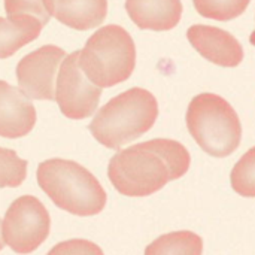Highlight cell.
I'll return each mask as SVG.
<instances>
[{
    "mask_svg": "<svg viewBox=\"0 0 255 255\" xmlns=\"http://www.w3.org/2000/svg\"><path fill=\"white\" fill-rule=\"evenodd\" d=\"M191 164L187 148L172 139H152L117 152L108 166V178L127 197H146L182 178Z\"/></svg>",
    "mask_w": 255,
    "mask_h": 255,
    "instance_id": "cell-1",
    "label": "cell"
},
{
    "mask_svg": "<svg viewBox=\"0 0 255 255\" xmlns=\"http://www.w3.org/2000/svg\"><path fill=\"white\" fill-rule=\"evenodd\" d=\"M37 185L52 203L76 217H94L108 202L99 179L72 160L51 158L42 161L36 173Z\"/></svg>",
    "mask_w": 255,
    "mask_h": 255,
    "instance_id": "cell-2",
    "label": "cell"
},
{
    "mask_svg": "<svg viewBox=\"0 0 255 255\" xmlns=\"http://www.w3.org/2000/svg\"><path fill=\"white\" fill-rule=\"evenodd\" d=\"M158 117L157 99L134 87L111 99L88 126L93 137L109 149H120L151 130Z\"/></svg>",
    "mask_w": 255,
    "mask_h": 255,
    "instance_id": "cell-3",
    "label": "cell"
},
{
    "mask_svg": "<svg viewBox=\"0 0 255 255\" xmlns=\"http://www.w3.org/2000/svg\"><path fill=\"white\" fill-rule=\"evenodd\" d=\"M78 63L97 87H115L127 81L134 70V40L121 25H103L88 37L84 49L79 51Z\"/></svg>",
    "mask_w": 255,
    "mask_h": 255,
    "instance_id": "cell-4",
    "label": "cell"
},
{
    "mask_svg": "<svg viewBox=\"0 0 255 255\" xmlns=\"http://www.w3.org/2000/svg\"><path fill=\"white\" fill-rule=\"evenodd\" d=\"M187 127L199 146L212 157L233 154L242 140V124L233 106L221 96H196L187 111Z\"/></svg>",
    "mask_w": 255,
    "mask_h": 255,
    "instance_id": "cell-5",
    "label": "cell"
},
{
    "mask_svg": "<svg viewBox=\"0 0 255 255\" xmlns=\"http://www.w3.org/2000/svg\"><path fill=\"white\" fill-rule=\"evenodd\" d=\"M3 238L16 254L36 251L51 230V218L46 208L34 196L18 197L6 211L3 220Z\"/></svg>",
    "mask_w": 255,
    "mask_h": 255,
    "instance_id": "cell-6",
    "label": "cell"
},
{
    "mask_svg": "<svg viewBox=\"0 0 255 255\" xmlns=\"http://www.w3.org/2000/svg\"><path fill=\"white\" fill-rule=\"evenodd\" d=\"M79 51L64 57L55 82V102L61 114L70 120L91 117L102 97V88L93 84L78 63Z\"/></svg>",
    "mask_w": 255,
    "mask_h": 255,
    "instance_id": "cell-7",
    "label": "cell"
},
{
    "mask_svg": "<svg viewBox=\"0 0 255 255\" xmlns=\"http://www.w3.org/2000/svg\"><path fill=\"white\" fill-rule=\"evenodd\" d=\"M66 51L55 45H43L31 51L16 64L19 88L36 100H55V82Z\"/></svg>",
    "mask_w": 255,
    "mask_h": 255,
    "instance_id": "cell-8",
    "label": "cell"
},
{
    "mask_svg": "<svg viewBox=\"0 0 255 255\" xmlns=\"http://www.w3.org/2000/svg\"><path fill=\"white\" fill-rule=\"evenodd\" d=\"M187 37L202 57L221 67H236L244 60L241 42L223 28L197 24L188 28Z\"/></svg>",
    "mask_w": 255,
    "mask_h": 255,
    "instance_id": "cell-9",
    "label": "cell"
},
{
    "mask_svg": "<svg viewBox=\"0 0 255 255\" xmlns=\"http://www.w3.org/2000/svg\"><path fill=\"white\" fill-rule=\"evenodd\" d=\"M37 115L30 97L16 87L0 81V136L6 139H19L27 136Z\"/></svg>",
    "mask_w": 255,
    "mask_h": 255,
    "instance_id": "cell-10",
    "label": "cell"
},
{
    "mask_svg": "<svg viewBox=\"0 0 255 255\" xmlns=\"http://www.w3.org/2000/svg\"><path fill=\"white\" fill-rule=\"evenodd\" d=\"M51 16L61 24L85 31L100 25L108 15V0H43Z\"/></svg>",
    "mask_w": 255,
    "mask_h": 255,
    "instance_id": "cell-11",
    "label": "cell"
},
{
    "mask_svg": "<svg viewBox=\"0 0 255 255\" xmlns=\"http://www.w3.org/2000/svg\"><path fill=\"white\" fill-rule=\"evenodd\" d=\"M126 10L142 30L167 31L182 16L181 0H126Z\"/></svg>",
    "mask_w": 255,
    "mask_h": 255,
    "instance_id": "cell-12",
    "label": "cell"
},
{
    "mask_svg": "<svg viewBox=\"0 0 255 255\" xmlns=\"http://www.w3.org/2000/svg\"><path fill=\"white\" fill-rule=\"evenodd\" d=\"M43 25L33 16L12 19L0 16V60L12 57L27 43L36 40Z\"/></svg>",
    "mask_w": 255,
    "mask_h": 255,
    "instance_id": "cell-13",
    "label": "cell"
},
{
    "mask_svg": "<svg viewBox=\"0 0 255 255\" xmlns=\"http://www.w3.org/2000/svg\"><path fill=\"white\" fill-rule=\"evenodd\" d=\"M203 251V244L202 239L191 233V232H178V233H170L158 238L154 244H151L145 254H191L200 255Z\"/></svg>",
    "mask_w": 255,
    "mask_h": 255,
    "instance_id": "cell-14",
    "label": "cell"
},
{
    "mask_svg": "<svg viewBox=\"0 0 255 255\" xmlns=\"http://www.w3.org/2000/svg\"><path fill=\"white\" fill-rule=\"evenodd\" d=\"M251 0H193L197 12L211 19L230 21L241 16Z\"/></svg>",
    "mask_w": 255,
    "mask_h": 255,
    "instance_id": "cell-15",
    "label": "cell"
},
{
    "mask_svg": "<svg viewBox=\"0 0 255 255\" xmlns=\"http://www.w3.org/2000/svg\"><path fill=\"white\" fill-rule=\"evenodd\" d=\"M27 160L18 157L13 149L0 146V188H16L27 178Z\"/></svg>",
    "mask_w": 255,
    "mask_h": 255,
    "instance_id": "cell-16",
    "label": "cell"
},
{
    "mask_svg": "<svg viewBox=\"0 0 255 255\" xmlns=\"http://www.w3.org/2000/svg\"><path fill=\"white\" fill-rule=\"evenodd\" d=\"M233 190L244 197H255V146L233 167L230 175Z\"/></svg>",
    "mask_w": 255,
    "mask_h": 255,
    "instance_id": "cell-17",
    "label": "cell"
},
{
    "mask_svg": "<svg viewBox=\"0 0 255 255\" xmlns=\"http://www.w3.org/2000/svg\"><path fill=\"white\" fill-rule=\"evenodd\" d=\"M4 12L12 19L33 16L42 25H46L51 19L43 0H4Z\"/></svg>",
    "mask_w": 255,
    "mask_h": 255,
    "instance_id": "cell-18",
    "label": "cell"
},
{
    "mask_svg": "<svg viewBox=\"0 0 255 255\" xmlns=\"http://www.w3.org/2000/svg\"><path fill=\"white\" fill-rule=\"evenodd\" d=\"M4 245H6V241H4V238H3V224H1V221H0V251L4 248Z\"/></svg>",
    "mask_w": 255,
    "mask_h": 255,
    "instance_id": "cell-19",
    "label": "cell"
},
{
    "mask_svg": "<svg viewBox=\"0 0 255 255\" xmlns=\"http://www.w3.org/2000/svg\"><path fill=\"white\" fill-rule=\"evenodd\" d=\"M250 42H251V43L255 46V30L251 33V36H250Z\"/></svg>",
    "mask_w": 255,
    "mask_h": 255,
    "instance_id": "cell-20",
    "label": "cell"
}]
</instances>
